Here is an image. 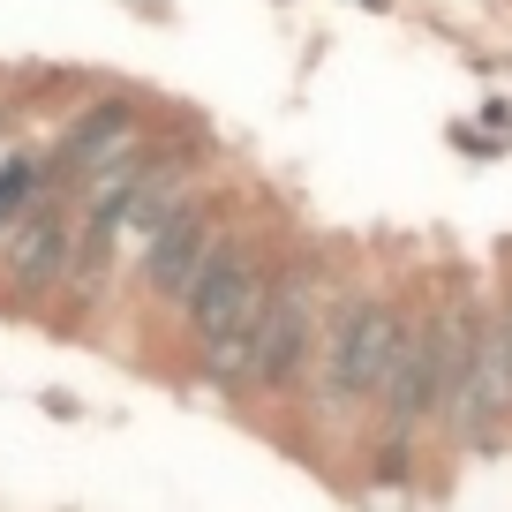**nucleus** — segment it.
Listing matches in <instances>:
<instances>
[{
    "mask_svg": "<svg viewBox=\"0 0 512 512\" xmlns=\"http://www.w3.org/2000/svg\"><path fill=\"white\" fill-rule=\"evenodd\" d=\"M76 196H46L23 226L0 234V302L8 309H31L53 302L68 287V264H76Z\"/></svg>",
    "mask_w": 512,
    "mask_h": 512,
    "instance_id": "5",
    "label": "nucleus"
},
{
    "mask_svg": "<svg viewBox=\"0 0 512 512\" xmlns=\"http://www.w3.org/2000/svg\"><path fill=\"white\" fill-rule=\"evenodd\" d=\"M339 264L324 249H294L279 264V287L264 302V324H256V392L279 407H302L309 392V362H317V339H324V317L339 302Z\"/></svg>",
    "mask_w": 512,
    "mask_h": 512,
    "instance_id": "2",
    "label": "nucleus"
},
{
    "mask_svg": "<svg viewBox=\"0 0 512 512\" xmlns=\"http://www.w3.org/2000/svg\"><path fill=\"white\" fill-rule=\"evenodd\" d=\"M144 144H159V136H151V106L136 91H98L91 106L61 128V144L46 151L53 196H83L98 174H113V166L136 159Z\"/></svg>",
    "mask_w": 512,
    "mask_h": 512,
    "instance_id": "3",
    "label": "nucleus"
},
{
    "mask_svg": "<svg viewBox=\"0 0 512 512\" xmlns=\"http://www.w3.org/2000/svg\"><path fill=\"white\" fill-rule=\"evenodd\" d=\"M497 317H505V339H512V272H505V294H497Z\"/></svg>",
    "mask_w": 512,
    "mask_h": 512,
    "instance_id": "9",
    "label": "nucleus"
},
{
    "mask_svg": "<svg viewBox=\"0 0 512 512\" xmlns=\"http://www.w3.org/2000/svg\"><path fill=\"white\" fill-rule=\"evenodd\" d=\"M362 8H392V0H362Z\"/></svg>",
    "mask_w": 512,
    "mask_h": 512,
    "instance_id": "10",
    "label": "nucleus"
},
{
    "mask_svg": "<svg viewBox=\"0 0 512 512\" xmlns=\"http://www.w3.org/2000/svg\"><path fill=\"white\" fill-rule=\"evenodd\" d=\"M46 196H53L46 159H31V151H23V159H8V166H0V234H8V226H23Z\"/></svg>",
    "mask_w": 512,
    "mask_h": 512,
    "instance_id": "7",
    "label": "nucleus"
},
{
    "mask_svg": "<svg viewBox=\"0 0 512 512\" xmlns=\"http://www.w3.org/2000/svg\"><path fill=\"white\" fill-rule=\"evenodd\" d=\"M407 339V294L392 287H339L332 317H324L317 362H309V392L302 407H324L347 430H377L384 384H392V362H400Z\"/></svg>",
    "mask_w": 512,
    "mask_h": 512,
    "instance_id": "1",
    "label": "nucleus"
},
{
    "mask_svg": "<svg viewBox=\"0 0 512 512\" xmlns=\"http://www.w3.org/2000/svg\"><path fill=\"white\" fill-rule=\"evenodd\" d=\"M226 226H234V211H226V196H196V204H181L174 219L159 226V234L144 241V249H136V294H151V302H159V317L174 324V309H181V294H189V279L204 272V256H211V241L226 234Z\"/></svg>",
    "mask_w": 512,
    "mask_h": 512,
    "instance_id": "6",
    "label": "nucleus"
},
{
    "mask_svg": "<svg viewBox=\"0 0 512 512\" xmlns=\"http://www.w3.org/2000/svg\"><path fill=\"white\" fill-rule=\"evenodd\" d=\"M445 437L467 460H482V452H497L512 437V339H505L497 302L475 324V347H467V369H460L452 407H445Z\"/></svg>",
    "mask_w": 512,
    "mask_h": 512,
    "instance_id": "4",
    "label": "nucleus"
},
{
    "mask_svg": "<svg viewBox=\"0 0 512 512\" xmlns=\"http://www.w3.org/2000/svg\"><path fill=\"white\" fill-rule=\"evenodd\" d=\"M415 460H422V445H392V437H369L362 475H369V490H415Z\"/></svg>",
    "mask_w": 512,
    "mask_h": 512,
    "instance_id": "8",
    "label": "nucleus"
}]
</instances>
